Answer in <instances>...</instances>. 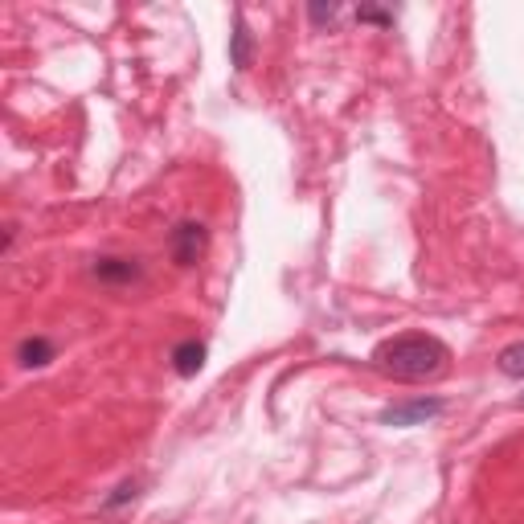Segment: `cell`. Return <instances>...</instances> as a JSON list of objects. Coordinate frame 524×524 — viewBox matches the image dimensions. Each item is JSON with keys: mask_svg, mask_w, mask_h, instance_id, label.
Masks as SVG:
<instances>
[{"mask_svg": "<svg viewBox=\"0 0 524 524\" xmlns=\"http://www.w3.org/2000/svg\"><path fill=\"white\" fill-rule=\"evenodd\" d=\"M357 21H365V25H381V29H393L398 13H393V9H373V5H361V9H357Z\"/></svg>", "mask_w": 524, "mask_h": 524, "instance_id": "9c48e42d", "label": "cell"}, {"mask_svg": "<svg viewBox=\"0 0 524 524\" xmlns=\"http://www.w3.org/2000/svg\"><path fill=\"white\" fill-rule=\"evenodd\" d=\"M205 246H209V234H205L201 222H181L168 234V254L177 267H193V262L205 254Z\"/></svg>", "mask_w": 524, "mask_h": 524, "instance_id": "3957f363", "label": "cell"}, {"mask_svg": "<svg viewBox=\"0 0 524 524\" xmlns=\"http://www.w3.org/2000/svg\"><path fill=\"white\" fill-rule=\"evenodd\" d=\"M308 17H312L316 29H324V25H336L340 9H336V5H308Z\"/></svg>", "mask_w": 524, "mask_h": 524, "instance_id": "8fae6325", "label": "cell"}, {"mask_svg": "<svg viewBox=\"0 0 524 524\" xmlns=\"http://www.w3.org/2000/svg\"><path fill=\"white\" fill-rule=\"evenodd\" d=\"M373 365L393 381H426L447 369V344L426 332H402L377 344Z\"/></svg>", "mask_w": 524, "mask_h": 524, "instance_id": "6da1fadb", "label": "cell"}, {"mask_svg": "<svg viewBox=\"0 0 524 524\" xmlns=\"http://www.w3.org/2000/svg\"><path fill=\"white\" fill-rule=\"evenodd\" d=\"M500 373H508V377H516V381H524V340H516V344H508L504 353H500Z\"/></svg>", "mask_w": 524, "mask_h": 524, "instance_id": "ba28073f", "label": "cell"}, {"mask_svg": "<svg viewBox=\"0 0 524 524\" xmlns=\"http://www.w3.org/2000/svg\"><path fill=\"white\" fill-rule=\"evenodd\" d=\"M439 414H447V402L443 398H410V402H398L381 410V422L385 426H426Z\"/></svg>", "mask_w": 524, "mask_h": 524, "instance_id": "7a4b0ae2", "label": "cell"}, {"mask_svg": "<svg viewBox=\"0 0 524 524\" xmlns=\"http://www.w3.org/2000/svg\"><path fill=\"white\" fill-rule=\"evenodd\" d=\"M205 357H209L205 340H181V344L168 353V361H172V369H177V377H197V373L205 369Z\"/></svg>", "mask_w": 524, "mask_h": 524, "instance_id": "8992f818", "label": "cell"}, {"mask_svg": "<svg viewBox=\"0 0 524 524\" xmlns=\"http://www.w3.org/2000/svg\"><path fill=\"white\" fill-rule=\"evenodd\" d=\"M136 496H140V479H123V484L115 488V496L103 500V508L111 512V508H119V504H127V500H136Z\"/></svg>", "mask_w": 524, "mask_h": 524, "instance_id": "30bf717a", "label": "cell"}, {"mask_svg": "<svg viewBox=\"0 0 524 524\" xmlns=\"http://www.w3.org/2000/svg\"><path fill=\"white\" fill-rule=\"evenodd\" d=\"M54 357H58V348H54L50 336H25L17 344V365L21 369H46Z\"/></svg>", "mask_w": 524, "mask_h": 524, "instance_id": "52a82bcc", "label": "cell"}, {"mask_svg": "<svg viewBox=\"0 0 524 524\" xmlns=\"http://www.w3.org/2000/svg\"><path fill=\"white\" fill-rule=\"evenodd\" d=\"M91 271H95V279L107 283V287H131V283L144 279L140 258H123V254H103V258H95Z\"/></svg>", "mask_w": 524, "mask_h": 524, "instance_id": "277c9868", "label": "cell"}, {"mask_svg": "<svg viewBox=\"0 0 524 524\" xmlns=\"http://www.w3.org/2000/svg\"><path fill=\"white\" fill-rule=\"evenodd\" d=\"M230 66H234L238 74H246V70L254 66V33H250L242 9L234 13V29H230Z\"/></svg>", "mask_w": 524, "mask_h": 524, "instance_id": "5b68a950", "label": "cell"}]
</instances>
